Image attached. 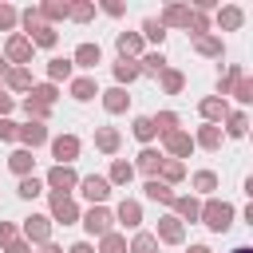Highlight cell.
Here are the masks:
<instances>
[{
	"label": "cell",
	"mask_w": 253,
	"mask_h": 253,
	"mask_svg": "<svg viewBox=\"0 0 253 253\" xmlns=\"http://www.w3.org/2000/svg\"><path fill=\"white\" fill-rule=\"evenodd\" d=\"M233 217H237V210H233L225 198H206V202H202V213H198V221H202L210 233H225V229L233 225Z\"/></svg>",
	"instance_id": "1"
},
{
	"label": "cell",
	"mask_w": 253,
	"mask_h": 253,
	"mask_svg": "<svg viewBox=\"0 0 253 253\" xmlns=\"http://www.w3.org/2000/svg\"><path fill=\"white\" fill-rule=\"evenodd\" d=\"M79 202L71 198V194H47V217H51V225H75L79 221Z\"/></svg>",
	"instance_id": "2"
},
{
	"label": "cell",
	"mask_w": 253,
	"mask_h": 253,
	"mask_svg": "<svg viewBox=\"0 0 253 253\" xmlns=\"http://www.w3.org/2000/svg\"><path fill=\"white\" fill-rule=\"evenodd\" d=\"M79 225L87 229V237H95V241H99V237H107V233L115 229V213H111L107 206H91V210H83V213H79Z\"/></svg>",
	"instance_id": "3"
},
{
	"label": "cell",
	"mask_w": 253,
	"mask_h": 253,
	"mask_svg": "<svg viewBox=\"0 0 253 253\" xmlns=\"http://www.w3.org/2000/svg\"><path fill=\"white\" fill-rule=\"evenodd\" d=\"M32 55H36V47L28 43L24 32H12V36L4 40V63H8V67H28Z\"/></svg>",
	"instance_id": "4"
},
{
	"label": "cell",
	"mask_w": 253,
	"mask_h": 253,
	"mask_svg": "<svg viewBox=\"0 0 253 253\" xmlns=\"http://www.w3.org/2000/svg\"><path fill=\"white\" fill-rule=\"evenodd\" d=\"M75 186H79V174H75V166H51L47 174H43V190L47 194H75Z\"/></svg>",
	"instance_id": "5"
},
{
	"label": "cell",
	"mask_w": 253,
	"mask_h": 253,
	"mask_svg": "<svg viewBox=\"0 0 253 253\" xmlns=\"http://www.w3.org/2000/svg\"><path fill=\"white\" fill-rule=\"evenodd\" d=\"M51 229H55V225H51L47 213H32V217L20 221V237H24L28 245H47V241H51Z\"/></svg>",
	"instance_id": "6"
},
{
	"label": "cell",
	"mask_w": 253,
	"mask_h": 253,
	"mask_svg": "<svg viewBox=\"0 0 253 253\" xmlns=\"http://www.w3.org/2000/svg\"><path fill=\"white\" fill-rule=\"evenodd\" d=\"M91 206H107V198H111V182L103 178V174H87V178H79V186H75Z\"/></svg>",
	"instance_id": "7"
},
{
	"label": "cell",
	"mask_w": 253,
	"mask_h": 253,
	"mask_svg": "<svg viewBox=\"0 0 253 253\" xmlns=\"http://www.w3.org/2000/svg\"><path fill=\"white\" fill-rule=\"evenodd\" d=\"M79 150H83L79 134H55V138H51V158H55L59 166H71V162L79 158Z\"/></svg>",
	"instance_id": "8"
},
{
	"label": "cell",
	"mask_w": 253,
	"mask_h": 253,
	"mask_svg": "<svg viewBox=\"0 0 253 253\" xmlns=\"http://www.w3.org/2000/svg\"><path fill=\"white\" fill-rule=\"evenodd\" d=\"M154 241H158V245H182V241H186V225H182L174 213H166V217H158V225H154Z\"/></svg>",
	"instance_id": "9"
},
{
	"label": "cell",
	"mask_w": 253,
	"mask_h": 253,
	"mask_svg": "<svg viewBox=\"0 0 253 253\" xmlns=\"http://www.w3.org/2000/svg\"><path fill=\"white\" fill-rule=\"evenodd\" d=\"M16 142L24 146V150H32L36 154V146H43V142H51V134H47V126L43 123H20V134H16Z\"/></svg>",
	"instance_id": "10"
},
{
	"label": "cell",
	"mask_w": 253,
	"mask_h": 253,
	"mask_svg": "<svg viewBox=\"0 0 253 253\" xmlns=\"http://www.w3.org/2000/svg\"><path fill=\"white\" fill-rule=\"evenodd\" d=\"M162 146H166V158H178V162H182V158H190V154L198 150L190 130H174V134H166V138H162Z\"/></svg>",
	"instance_id": "11"
},
{
	"label": "cell",
	"mask_w": 253,
	"mask_h": 253,
	"mask_svg": "<svg viewBox=\"0 0 253 253\" xmlns=\"http://www.w3.org/2000/svg\"><path fill=\"white\" fill-rule=\"evenodd\" d=\"M210 24H217V32H237V28L245 24V8H241V4H221Z\"/></svg>",
	"instance_id": "12"
},
{
	"label": "cell",
	"mask_w": 253,
	"mask_h": 253,
	"mask_svg": "<svg viewBox=\"0 0 253 253\" xmlns=\"http://www.w3.org/2000/svg\"><path fill=\"white\" fill-rule=\"evenodd\" d=\"M99 63H103V47H99V43H91V40H87V43H79V47L71 51V67H79V71H95Z\"/></svg>",
	"instance_id": "13"
},
{
	"label": "cell",
	"mask_w": 253,
	"mask_h": 253,
	"mask_svg": "<svg viewBox=\"0 0 253 253\" xmlns=\"http://www.w3.org/2000/svg\"><path fill=\"white\" fill-rule=\"evenodd\" d=\"M198 115H202V123H213V126H221V123H225V115H229V99L206 95V99L198 103Z\"/></svg>",
	"instance_id": "14"
},
{
	"label": "cell",
	"mask_w": 253,
	"mask_h": 253,
	"mask_svg": "<svg viewBox=\"0 0 253 253\" xmlns=\"http://www.w3.org/2000/svg\"><path fill=\"white\" fill-rule=\"evenodd\" d=\"M162 162H166V154H162V150H154V146H142V150H138V158H134L130 166H134V174H146V178H158V170H162Z\"/></svg>",
	"instance_id": "15"
},
{
	"label": "cell",
	"mask_w": 253,
	"mask_h": 253,
	"mask_svg": "<svg viewBox=\"0 0 253 253\" xmlns=\"http://www.w3.org/2000/svg\"><path fill=\"white\" fill-rule=\"evenodd\" d=\"M170 213H174L182 225H186V221H198V213H202V198H194V194H174Z\"/></svg>",
	"instance_id": "16"
},
{
	"label": "cell",
	"mask_w": 253,
	"mask_h": 253,
	"mask_svg": "<svg viewBox=\"0 0 253 253\" xmlns=\"http://www.w3.org/2000/svg\"><path fill=\"white\" fill-rule=\"evenodd\" d=\"M115 221H119L123 229H138V225H142V202H138V198H123V202L115 206Z\"/></svg>",
	"instance_id": "17"
},
{
	"label": "cell",
	"mask_w": 253,
	"mask_h": 253,
	"mask_svg": "<svg viewBox=\"0 0 253 253\" xmlns=\"http://www.w3.org/2000/svg\"><path fill=\"white\" fill-rule=\"evenodd\" d=\"M67 95H71L75 103H91V99L99 95L95 75H71V79H67Z\"/></svg>",
	"instance_id": "18"
},
{
	"label": "cell",
	"mask_w": 253,
	"mask_h": 253,
	"mask_svg": "<svg viewBox=\"0 0 253 253\" xmlns=\"http://www.w3.org/2000/svg\"><path fill=\"white\" fill-rule=\"evenodd\" d=\"M115 51H119V59H138L146 51V43H142L138 32H119L115 36Z\"/></svg>",
	"instance_id": "19"
},
{
	"label": "cell",
	"mask_w": 253,
	"mask_h": 253,
	"mask_svg": "<svg viewBox=\"0 0 253 253\" xmlns=\"http://www.w3.org/2000/svg\"><path fill=\"white\" fill-rule=\"evenodd\" d=\"M119 146H123V130L119 126H95V150L99 154H119Z\"/></svg>",
	"instance_id": "20"
},
{
	"label": "cell",
	"mask_w": 253,
	"mask_h": 253,
	"mask_svg": "<svg viewBox=\"0 0 253 253\" xmlns=\"http://www.w3.org/2000/svg\"><path fill=\"white\" fill-rule=\"evenodd\" d=\"M99 99H103V111L107 115H126V107H130L126 87H107V91H99Z\"/></svg>",
	"instance_id": "21"
},
{
	"label": "cell",
	"mask_w": 253,
	"mask_h": 253,
	"mask_svg": "<svg viewBox=\"0 0 253 253\" xmlns=\"http://www.w3.org/2000/svg\"><path fill=\"white\" fill-rule=\"evenodd\" d=\"M158 24H162V28H186V24H190V4H178V0H170V4L162 8Z\"/></svg>",
	"instance_id": "22"
},
{
	"label": "cell",
	"mask_w": 253,
	"mask_h": 253,
	"mask_svg": "<svg viewBox=\"0 0 253 253\" xmlns=\"http://www.w3.org/2000/svg\"><path fill=\"white\" fill-rule=\"evenodd\" d=\"M111 71H115V87H130V83H138V79H142L138 59H115V63H111Z\"/></svg>",
	"instance_id": "23"
},
{
	"label": "cell",
	"mask_w": 253,
	"mask_h": 253,
	"mask_svg": "<svg viewBox=\"0 0 253 253\" xmlns=\"http://www.w3.org/2000/svg\"><path fill=\"white\" fill-rule=\"evenodd\" d=\"M4 87H8V91H20V95H28V91L36 87V79H32V67H8V71H4Z\"/></svg>",
	"instance_id": "24"
},
{
	"label": "cell",
	"mask_w": 253,
	"mask_h": 253,
	"mask_svg": "<svg viewBox=\"0 0 253 253\" xmlns=\"http://www.w3.org/2000/svg\"><path fill=\"white\" fill-rule=\"evenodd\" d=\"M194 51H198V55H206V59H221V55H225V40H221V36H213V32H206V36H198V40H194Z\"/></svg>",
	"instance_id": "25"
},
{
	"label": "cell",
	"mask_w": 253,
	"mask_h": 253,
	"mask_svg": "<svg viewBox=\"0 0 253 253\" xmlns=\"http://www.w3.org/2000/svg\"><path fill=\"white\" fill-rule=\"evenodd\" d=\"M221 142H225V134H221V126H213V123H202L198 134H194V146H202V150H221Z\"/></svg>",
	"instance_id": "26"
},
{
	"label": "cell",
	"mask_w": 253,
	"mask_h": 253,
	"mask_svg": "<svg viewBox=\"0 0 253 253\" xmlns=\"http://www.w3.org/2000/svg\"><path fill=\"white\" fill-rule=\"evenodd\" d=\"M8 170H12L16 178H28V174L36 170V154H32V150H24V146H16V150L8 154Z\"/></svg>",
	"instance_id": "27"
},
{
	"label": "cell",
	"mask_w": 253,
	"mask_h": 253,
	"mask_svg": "<svg viewBox=\"0 0 253 253\" xmlns=\"http://www.w3.org/2000/svg\"><path fill=\"white\" fill-rule=\"evenodd\" d=\"M71 75H75V67H71V59H67V55H51V59H47V83H55V87H59V83H67Z\"/></svg>",
	"instance_id": "28"
},
{
	"label": "cell",
	"mask_w": 253,
	"mask_h": 253,
	"mask_svg": "<svg viewBox=\"0 0 253 253\" xmlns=\"http://www.w3.org/2000/svg\"><path fill=\"white\" fill-rule=\"evenodd\" d=\"M103 178L111 182V190H115V186H130V178H134V166H130L126 158H111V170H107Z\"/></svg>",
	"instance_id": "29"
},
{
	"label": "cell",
	"mask_w": 253,
	"mask_h": 253,
	"mask_svg": "<svg viewBox=\"0 0 253 253\" xmlns=\"http://www.w3.org/2000/svg\"><path fill=\"white\" fill-rule=\"evenodd\" d=\"M24 36H28V43H32V47H55V43H59V32H55L51 24H36V28H32V32H24Z\"/></svg>",
	"instance_id": "30"
},
{
	"label": "cell",
	"mask_w": 253,
	"mask_h": 253,
	"mask_svg": "<svg viewBox=\"0 0 253 253\" xmlns=\"http://www.w3.org/2000/svg\"><path fill=\"white\" fill-rule=\"evenodd\" d=\"M138 36H142V43H154V51H162V43H166V28L158 24V16H146Z\"/></svg>",
	"instance_id": "31"
},
{
	"label": "cell",
	"mask_w": 253,
	"mask_h": 253,
	"mask_svg": "<svg viewBox=\"0 0 253 253\" xmlns=\"http://www.w3.org/2000/svg\"><path fill=\"white\" fill-rule=\"evenodd\" d=\"M166 67H170V63H166V55H162V51H154V47L138 55V71H142V75H154V79H158Z\"/></svg>",
	"instance_id": "32"
},
{
	"label": "cell",
	"mask_w": 253,
	"mask_h": 253,
	"mask_svg": "<svg viewBox=\"0 0 253 253\" xmlns=\"http://www.w3.org/2000/svg\"><path fill=\"white\" fill-rule=\"evenodd\" d=\"M221 134H225V138H245V134H249V115H245V111H229Z\"/></svg>",
	"instance_id": "33"
},
{
	"label": "cell",
	"mask_w": 253,
	"mask_h": 253,
	"mask_svg": "<svg viewBox=\"0 0 253 253\" xmlns=\"http://www.w3.org/2000/svg\"><path fill=\"white\" fill-rule=\"evenodd\" d=\"M190 186H194V198H198V194H202V198H213L217 174H213V170H194V174H190Z\"/></svg>",
	"instance_id": "34"
},
{
	"label": "cell",
	"mask_w": 253,
	"mask_h": 253,
	"mask_svg": "<svg viewBox=\"0 0 253 253\" xmlns=\"http://www.w3.org/2000/svg\"><path fill=\"white\" fill-rule=\"evenodd\" d=\"M130 134L142 142V146H150L154 138H158V130H154V123H150V115H134L130 119Z\"/></svg>",
	"instance_id": "35"
},
{
	"label": "cell",
	"mask_w": 253,
	"mask_h": 253,
	"mask_svg": "<svg viewBox=\"0 0 253 253\" xmlns=\"http://www.w3.org/2000/svg\"><path fill=\"white\" fill-rule=\"evenodd\" d=\"M142 194H146L150 202H158V206H170V202H174V190H170L166 182H158V178H146V182H142Z\"/></svg>",
	"instance_id": "36"
},
{
	"label": "cell",
	"mask_w": 253,
	"mask_h": 253,
	"mask_svg": "<svg viewBox=\"0 0 253 253\" xmlns=\"http://www.w3.org/2000/svg\"><path fill=\"white\" fill-rule=\"evenodd\" d=\"M67 4H71V0H43V4H40L43 24H51V28H55L59 20H67Z\"/></svg>",
	"instance_id": "37"
},
{
	"label": "cell",
	"mask_w": 253,
	"mask_h": 253,
	"mask_svg": "<svg viewBox=\"0 0 253 253\" xmlns=\"http://www.w3.org/2000/svg\"><path fill=\"white\" fill-rule=\"evenodd\" d=\"M158 87H162V95H182V87H186V75H182L178 67H166V71L158 75Z\"/></svg>",
	"instance_id": "38"
},
{
	"label": "cell",
	"mask_w": 253,
	"mask_h": 253,
	"mask_svg": "<svg viewBox=\"0 0 253 253\" xmlns=\"http://www.w3.org/2000/svg\"><path fill=\"white\" fill-rule=\"evenodd\" d=\"M150 123H154V130H158V138H166V134H174V130H182L178 123V111H158V115H150Z\"/></svg>",
	"instance_id": "39"
},
{
	"label": "cell",
	"mask_w": 253,
	"mask_h": 253,
	"mask_svg": "<svg viewBox=\"0 0 253 253\" xmlns=\"http://www.w3.org/2000/svg\"><path fill=\"white\" fill-rule=\"evenodd\" d=\"M182 178H186V162H178V158H166V162H162V170H158V182H166V186L174 190Z\"/></svg>",
	"instance_id": "40"
},
{
	"label": "cell",
	"mask_w": 253,
	"mask_h": 253,
	"mask_svg": "<svg viewBox=\"0 0 253 253\" xmlns=\"http://www.w3.org/2000/svg\"><path fill=\"white\" fill-rule=\"evenodd\" d=\"M126 253H158V241L150 229H134V237L126 241Z\"/></svg>",
	"instance_id": "41"
},
{
	"label": "cell",
	"mask_w": 253,
	"mask_h": 253,
	"mask_svg": "<svg viewBox=\"0 0 253 253\" xmlns=\"http://www.w3.org/2000/svg\"><path fill=\"white\" fill-rule=\"evenodd\" d=\"M67 20L91 24V20H95V0H71V4H67Z\"/></svg>",
	"instance_id": "42"
},
{
	"label": "cell",
	"mask_w": 253,
	"mask_h": 253,
	"mask_svg": "<svg viewBox=\"0 0 253 253\" xmlns=\"http://www.w3.org/2000/svg\"><path fill=\"white\" fill-rule=\"evenodd\" d=\"M241 75H245V67H241V63H229V67H225V71L217 75V99H225V95L233 91V83H237Z\"/></svg>",
	"instance_id": "43"
},
{
	"label": "cell",
	"mask_w": 253,
	"mask_h": 253,
	"mask_svg": "<svg viewBox=\"0 0 253 253\" xmlns=\"http://www.w3.org/2000/svg\"><path fill=\"white\" fill-rule=\"evenodd\" d=\"M20 107H24V115H28L32 123H47V119H51V107H47V103H40V99H32V95H24V103H20Z\"/></svg>",
	"instance_id": "44"
},
{
	"label": "cell",
	"mask_w": 253,
	"mask_h": 253,
	"mask_svg": "<svg viewBox=\"0 0 253 253\" xmlns=\"http://www.w3.org/2000/svg\"><path fill=\"white\" fill-rule=\"evenodd\" d=\"M95 253H126V237H123L119 229H111L107 237H99V245H95Z\"/></svg>",
	"instance_id": "45"
},
{
	"label": "cell",
	"mask_w": 253,
	"mask_h": 253,
	"mask_svg": "<svg viewBox=\"0 0 253 253\" xmlns=\"http://www.w3.org/2000/svg\"><path fill=\"white\" fill-rule=\"evenodd\" d=\"M28 95H32V99H40V103H47V107H55V99H59V87L43 79V83H36V87H32Z\"/></svg>",
	"instance_id": "46"
},
{
	"label": "cell",
	"mask_w": 253,
	"mask_h": 253,
	"mask_svg": "<svg viewBox=\"0 0 253 253\" xmlns=\"http://www.w3.org/2000/svg\"><path fill=\"white\" fill-rule=\"evenodd\" d=\"M210 28H213V24H210V16H206V12H194V8H190V24H186V32H190V36L198 40V36H206Z\"/></svg>",
	"instance_id": "47"
},
{
	"label": "cell",
	"mask_w": 253,
	"mask_h": 253,
	"mask_svg": "<svg viewBox=\"0 0 253 253\" xmlns=\"http://www.w3.org/2000/svg\"><path fill=\"white\" fill-rule=\"evenodd\" d=\"M229 95H233L241 107H249V103H253V79H249V75H241V79L233 83V91H229Z\"/></svg>",
	"instance_id": "48"
},
{
	"label": "cell",
	"mask_w": 253,
	"mask_h": 253,
	"mask_svg": "<svg viewBox=\"0 0 253 253\" xmlns=\"http://www.w3.org/2000/svg\"><path fill=\"white\" fill-rule=\"evenodd\" d=\"M16 194H20V198H40V194H43V178H36V174H28V178H20V186H16Z\"/></svg>",
	"instance_id": "49"
},
{
	"label": "cell",
	"mask_w": 253,
	"mask_h": 253,
	"mask_svg": "<svg viewBox=\"0 0 253 253\" xmlns=\"http://www.w3.org/2000/svg\"><path fill=\"white\" fill-rule=\"evenodd\" d=\"M16 24H20V8H12V4H4L0 0V32H16Z\"/></svg>",
	"instance_id": "50"
},
{
	"label": "cell",
	"mask_w": 253,
	"mask_h": 253,
	"mask_svg": "<svg viewBox=\"0 0 253 253\" xmlns=\"http://www.w3.org/2000/svg\"><path fill=\"white\" fill-rule=\"evenodd\" d=\"M20 24H24V32H32L36 24H43V16H40V4H28V8L20 12Z\"/></svg>",
	"instance_id": "51"
},
{
	"label": "cell",
	"mask_w": 253,
	"mask_h": 253,
	"mask_svg": "<svg viewBox=\"0 0 253 253\" xmlns=\"http://www.w3.org/2000/svg\"><path fill=\"white\" fill-rule=\"evenodd\" d=\"M16 134H20V123L0 119V142H16Z\"/></svg>",
	"instance_id": "52"
},
{
	"label": "cell",
	"mask_w": 253,
	"mask_h": 253,
	"mask_svg": "<svg viewBox=\"0 0 253 253\" xmlns=\"http://www.w3.org/2000/svg\"><path fill=\"white\" fill-rule=\"evenodd\" d=\"M16 237H20V225H16V221H0V249H4L8 241H16Z\"/></svg>",
	"instance_id": "53"
},
{
	"label": "cell",
	"mask_w": 253,
	"mask_h": 253,
	"mask_svg": "<svg viewBox=\"0 0 253 253\" xmlns=\"http://www.w3.org/2000/svg\"><path fill=\"white\" fill-rule=\"evenodd\" d=\"M99 8H103V12L111 16V20H119V16H126V4H123V0H103Z\"/></svg>",
	"instance_id": "54"
},
{
	"label": "cell",
	"mask_w": 253,
	"mask_h": 253,
	"mask_svg": "<svg viewBox=\"0 0 253 253\" xmlns=\"http://www.w3.org/2000/svg\"><path fill=\"white\" fill-rule=\"evenodd\" d=\"M12 111H16V99H12V95H8L4 87H0V119H8Z\"/></svg>",
	"instance_id": "55"
},
{
	"label": "cell",
	"mask_w": 253,
	"mask_h": 253,
	"mask_svg": "<svg viewBox=\"0 0 253 253\" xmlns=\"http://www.w3.org/2000/svg\"><path fill=\"white\" fill-rule=\"evenodd\" d=\"M4 253H32V245H28L24 237H16V241H8V245H4Z\"/></svg>",
	"instance_id": "56"
},
{
	"label": "cell",
	"mask_w": 253,
	"mask_h": 253,
	"mask_svg": "<svg viewBox=\"0 0 253 253\" xmlns=\"http://www.w3.org/2000/svg\"><path fill=\"white\" fill-rule=\"evenodd\" d=\"M63 253H95V245H91V241H75V245H67Z\"/></svg>",
	"instance_id": "57"
},
{
	"label": "cell",
	"mask_w": 253,
	"mask_h": 253,
	"mask_svg": "<svg viewBox=\"0 0 253 253\" xmlns=\"http://www.w3.org/2000/svg\"><path fill=\"white\" fill-rule=\"evenodd\" d=\"M36 253H63V245H55V241H47V245H36Z\"/></svg>",
	"instance_id": "58"
},
{
	"label": "cell",
	"mask_w": 253,
	"mask_h": 253,
	"mask_svg": "<svg viewBox=\"0 0 253 253\" xmlns=\"http://www.w3.org/2000/svg\"><path fill=\"white\" fill-rule=\"evenodd\" d=\"M186 253H213V249H210V245H190Z\"/></svg>",
	"instance_id": "59"
},
{
	"label": "cell",
	"mask_w": 253,
	"mask_h": 253,
	"mask_svg": "<svg viewBox=\"0 0 253 253\" xmlns=\"http://www.w3.org/2000/svg\"><path fill=\"white\" fill-rule=\"evenodd\" d=\"M229 253H253V249H249V245H237V249H229Z\"/></svg>",
	"instance_id": "60"
},
{
	"label": "cell",
	"mask_w": 253,
	"mask_h": 253,
	"mask_svg": "<svg viewBox=\"0 0 253 253\" xmlns=\"http://www.w3.org/2000/svg\"><path fill=\"white\" fill-rule=\"evenodd\" d=\"M4 71H8V63H4V55H0V83H4Z\"/></svg>",
	"instance_id": "61"
},
{
	"label": "cell",
	"mask_w": 253,
	"mask_h": 253,
	"mask_svg": "<svg viewBox=\"0 0 253 253\" xmlns=\"http://www.w3.org/2000/svg\"><path fill=\"white\" fill-rule=\"evenodd\" d=\"M158 253H162V249H158Z\"/></svg>",
	"instance_id": "62"
}]
</instances>
